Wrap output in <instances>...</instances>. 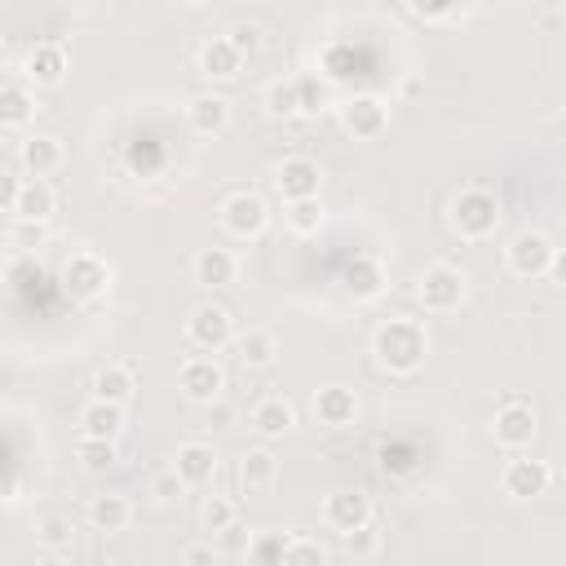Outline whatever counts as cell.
I'll use <instances>...</instances> for the list:
<instances>
[{
    "instance_id": "cell-16",
    "label": "cell",
    "mask_w": 566,
    "mask_h": 566,
    "mask_svg": "<svg viewBox=\"0 0 566 566\" xmlns=\"http://www.w3.org/2000/svg\"><path fill=\"white\" fill-rule=\"evenodd\" d=\"M243 49L230 40V35H217V40H208L203 49H199V71L208 75V80H234L239 71H243Z\"/></svg>"
},
{
    "instance_id": "cell-10",
    "label": "cell",
    "mask_w": 566,
    "mask_h": 566,
    "mask_svg": "<svg viewBox=\"0 0 566 566\" xmlns=\"http://www.w3.org/2000/svg\"><path fill=\"white\" fill-rule=\"evenodd\" d=\"M340 124H345V133H354V137H380L385 133V124H389V106L376 97V93H354L345 106H340Z\"/></svg>"
},
{
    "instance_id": "cell-27",
    "label": "cell",
    "mask_w": 566,
    "mask_h": 566,
    "mask_svg": "<svg viewBox=\"0 0 566 566\" xmlns=\"http://www.w3.org/2000/svg\"><path fill=\"white\" fill-rule=\"evenodd\" d=\"M292 402H283V398H261L256 407H252V429L261 433V438H283L287 429H292Z\"/></svg>"
},
{
    "instance_id": "cell-41",
    "label": "cell",
    "mask_w": 566,
    "mask_h": 566,
    "mask_svg": "<svg viewBox=\"0 0 566 566\" xmlns=\"http://www.w3.org/2000/svg\"><path fill=\"white\" fill-rule=\"evenodd\" d=\"M212 557H217L212 544H190V548H181V562H186V566H195V562H212Z\"/></svg>"
},
{
    "instance_id": "cell-3",
    "label": "cell",
    "mask_w": 566,
    "mask_h": 566,
    "mask_svg": "<svg viewBox=\"0 0 566 566\" xmlns=\"http://www.w3.org/2000/svg\"><path fill=\"white\" fill-rule=\"evenodd\" d=\"M4 212L13 221H49L53 190L44 177H9L4 181Z\"/></svg>"
},
{
    "instance_id": "cell-32",
    "label": "cell",
    "mask_w": 566,
    "mask_h": 566,
    "mask_svg": "<svg viewBox=\"0 0 566 566\" xmlns=\"http://www.w3.org/2000/svg\"><path fill=\"white\" fill-rule=\"evenodd\" d=\"M234 522H239L234 500H226V495H208V504H203V526L217 531V535H226V531H234Z\"/></svg>"
},
{
    "instance_id": "cell-43",
    "label": "cell",
    "mask_w": 566,
    "mask_h": 566,
    "mask_svg": "<svg viewBox=\"0 0 566 566\" xmlns=\"http://www.w3.org/2000/svg\"><path fill=\"white\" fill-rule=\"evenodd\" d=\"M230 40H234L243 53H252V49H256V27H234V31H230Z\"/></svg>"
},
{
    "instance_id": "cell-37",
    "label": "cell",
    "mask_w": 566,
    "mask_h": 566,
    "mask_svg": "<svg viewBox=\"0 0 566 566\" xmlns=\"http://www.w3.org/2000/svg\"><path fill=\"white\" fill-rule=\"evenodd\" d=\"M323 84L318 75H296V102H301V115H318L323 111Z\"/></svg>"
},
{
    "instance_id": "cell-7",
    "label": "cell",
    "mask_w": 566,
    "mask_h": 566,
    "mask_svg": "<svg viewBox=\"0 0 566 566\" xmlns=\"http://www.w3.org/2000/svg\"><path fill=\"white\" fill-rule=\"evenodd\" d=\"M336 283H340V292L354 296V301H376V296L385 292V265H380L371 252H354V256L340 265Z\"/></svg>"
},
{
    "instance_id": "cell-44",
    "label": "cell",
    "mask_w": 566,
    "mask_h": 566,
    "mask_svg": "<svg viewBox=\"0 0 566 566\" xmlns=\"http://www.w3.org/2000/svg\"><path fill=\"white\" fill-rule=\"evenodd\" d=\"M177 4H203V0H177Z\"/></svg>"
},
{
    "instance_id": "cell-38",
    "label": "cell",
    "mask_w": 566,
    "mask_h": 566,
    "mask_svg": "<svg viewBox=\"0 0 566 566\" xmlns=\"http://www.w3.org/2000/svg\"><path fill=\"white\" fill-rule=\"evenodd\" d=\"M283 548H287V535H261V539H248V553L252 562H279L283 566Z\"/></svg>"
},
{
    "instance_id": "cell-22",
    "label": "cell",
    "mask_w": 566,
    "mask_h": 566,
    "mask_svg": "<svg viewBox=\"0 0 566 566\" xmlns=\"http://www.w3.org/2000/svg\"><path fill=\"white\" fill-rule=\"evenodd\" d=\"M18 164H22L27 177H49V172L62 164V146H57L53 137H44V133H31V137L18 146Z\"/></svg>"
},
{
    "instance_id": "cell-17",
    "label": "cell",
    "mask_w": 566,
    "mask_h": 566,
    "mask_svg": "<svg viewBox=\"0 0 566 566\" xmlns=\"http://www.w3.org/2000/svg\"><path fill=\"white\" fill-rule=\"evenodd\" d=\"M186 124H190L199 137H217V133H226V124H230V102L217 97V93H199V97L186 102Z\"/></svg>"
},
{
    "instance_id": "cell-14",
    "label": "cell",
    "mask_w": 566,
    "mask_h": 566,
    "mask_svg": "<svg viewBox=\"0 0 566 566\" xmlns=\"http://www.w3.org/2000/svg\"><path fill=\"white\" fill-rule=\"evenodd\" d=\"M323 517H327L332 531L349 535V531H358V526L371 522V500L363 491H332L327 504H323Z\"/></svg>"
},
{
    "instance_id": "cell-4",
    "label": "cell",
    "mask_w": 566,
    "mask_h": 566,
    "mask_svg": "<svg viewBox=\"0 0 566 566\" xmlns=\"http://www.w3.org/2000/svg\"><path fill=\"white\" fill-rule=\"evenodd\" d=\"M62 287L75 301H97L111 287V265L97 252H71L66 265H62Z\"/></svg>"
},
{
    "instance_id": "cell-35",
    "label": "cell",
    "mask_w": 566,
    "mask_h": 566,
    "mask_svg": "<svg viewBox=\"0 0 566 566\" xmlns=\"http://www.w3.org/2000/svg\"><path fill=\"white\" fill-rule=\"evenodd\" d=\"M35 539H40L49 553H62V548H71V522H66V517H44L40 531H35Z\"/></svg>"
},
{
    "instance_id": "cell-20",
    "label": "cell",
    "mask_w": 566,
    "mask_h": 566,
    "mask_svg": "<svg viewBox=\"0 0 566 566\" xmlns=\"http://www.w3.org/2000/svg\"><path fill=\"white\" fill-rule=\"evenodd\" d=\"M172 469L181 473L186 486H203V482H212V473H217V451H212L208 442H181L177 455H172Z\"/></svg>"
},
{
    "instance_id": "cell-18",
    "label": "cell",
    "mask_w": 566,
    "mask_h": 566,
    "mask_svg": "<svg viewBox=\"0 0 566 566\" xmlns=\"http://www.w3.org/2000/svg\"><path fill=\"white\" fill-rule=\"evenodd\" d=\"M314 416H318V424H327V429H345V424H354V416H358V398H354V389H345V385H327V389H318V398H314Z\"/></svg>"
},
{
    "instance_id": "cell-1",
    "label": "cell",
    "mask_w": 566,
    "mask_h": 566,
    "mask_svg": "<svg viewBox=\"0 0 566 566\" xmlns=\"http://www.w3.org/2000/svg\"><path fill=\"white\" fill-rule=\"evenodd\" d=\"M371 354H376V363L385 371L411 376L429 354V332L416 318H385L376 327V336H371Z\"/></svg>"
},
{
    "instance_id": "cell-29",
    "label": "cell",
    "mask_w": 566,
    "mask_h": 566,
    "mask_svg": "<svg viewBox=\"0 0 566 566\" xmlns=\"http://www.w3.org/2000/svg\"><path fill=\"white\" fill-rule=\"evenodd\" d=\"M75 460L88 469V473H106V469H115V442L111 438H80V447H75Z\"/></svg>"
},
{
    "instance_id": "cell-26",
    "label": "cell",
    "mask_w": 566,
    "mask_h": 566,
    "mask_svg": "<svg viewBox=\"0 0 566 566\" xmlns=\"http://www.w3.org/2000/svg\"><path fill=\"white\" fill-rule=\"evenodd\" d=\"M31 115H35V97H31V88L18 84V80H9V84L0 88V124L13 133V128H22V124H31Z\"/></svg>"
},
{
    "instance_id": "cell-33",
    "label": "cell",
    "mask_w": 566,
    "mask_h": 566,
    "mask_svg": "<svg viewBox=\"0 0 566 566\" xmlns=\"http://www.w3.org/2000/svg\"><path fill=\"white\" fill-rule=\"evenodd\" d=\"M305 562H310V566H323V562H327V548H323L318 539H301V535L287 539V548H283V566H305Z\"/></svg>"
},
{
    "instance_id": "cell-39",
    "label": "cell",
    "mask_w": 566,
    "mask_h": 566,
    "mask_svg": "<svg viewBox=\"0 0 566 566\" xmlns=\"http://www.w3.org/2000/svg\"><path fill=\"white\" fill-rule=\"evenodd\" d=\"M181 486H186V482H181V473H177V469H168V473H159V478H155V500H159V504H172V500L181 495Z\"/></svg>"
},
{
    "instance_id": "cell-36",
    "label": "cell",
    "mask_w": 566,
    "mask_h": 566,
    "mask_svg": "<svg viewBox=\"0 0 566 566\" xmlns=\"http://www.w3.org/2000/svg\"><path fill=\"white\" fill-rule=\"evenodd\" d=\"M340 539H345V553H349V557H371V553L380 548V526L367 522V526H358V531H349V535H340Z\"/></svg>"
},
{
    "instance_id": "cell-34",
    "label": "cell",
    "mask_w": 566,
    "mask_h": 566,
    "mask_svg": "<svg viewBox=\"0 0 566 566\" xmlns=\"http://www.w3.org/2000/svg\"><path fill=\"white\" fill-rule=\"evenodd\" d=\"M265 102H270V115H301V102H296V80H279V84H270Z\"/></svg>"
},
{
    "instance_id": "cell-42",
    "label": "cell",
    "mask_w": 566,
    "mask_h": 566,
    "mask_svg": "<svg viewBox=\"0 0 566 566\" xmlns=\"http://www.w3.org/2000/svg\"><path fill=\"white\" fill-rule=\"evenodd\" d=\"M548 279H553L557 287H566V248L553 252V261H548Z\"/></svg>"
},
{
    "instance_id": "cell-2",
    "label": "cell",
    "mask_w": 566,
    "mask_h": 566,
    "mask_svg": "<svg viewBox=\"0 0 566 566\" xmlns=\"http://www.w3.org/2000/svg\"><path fill=\"white\" fill-rule=\"evenodd\" d=\"M451 226L460 239H486L500 226V199L486 186H469L451 203Z\"/></svg>"
},
{
    "instance_id": "cell-9",
    "label": "cell",
    "mask_w": 566,
    "mask_h": 566,
    "mask_svg": "<svg viewBox=\"0 0 566 566\" xmlns=\"http://www.w3.org/2000/svg\"><path fill=\"white\" fill-rule=\"evenodd\" d=\"M553 252H557V248L548 243V234L522 230V234H513V243H509V270H513L517 279H539V274H548Z\"/></svg>"
},
{
    "instance_id": "cell-8",
    "label": "cell",
    "mask_w": 566,
    "mask_h": 566,
    "mask_svg": "<svg viewBox=\"0 0 566 566\" xmlns=\"http://www.w3.org/2000/svg\"><path fill=\"white\" fill-rule=\"evenodd\" d=\"M416 296H420L424 310L447 314V310H455V305L464 301V279H460V270H451V265H429V270L420 274Z\"/></svg>"
},
{
    "instance_id": "cell-31",
    "label": "cell",
    "mask_w": 566,
    "mask_h": 566,
    "mask_svg": "<svg viewBox=\"0 0 566 566\" xmlns=\"http://www.w3.org/2000/svg\"><path fill=\"white\" fill-rule=\"evenodd\" d=\"M239 358H243L248 367H270V363H274V336H265V332L239 336Z\"/></svg>"
},
{
    "instance_id": "cell-25",
    "label": "cell",
    "mask_w": 566,
    "mask_h": 566,
    "mask_svg": "<svg viewBox=\"0 0 566 566\" xmlns=\"http://www.w3.org/2000/svg\"><path fill=\"white\" fill-rule=\"evenodd\" d=\"M128 517H133V504H128L124 495H115V491H106V495H93V500H88V522H93V531L115 535V531H124V526H128Z\"/></svg>"
},
{
    "instance_id": "cell-21",
    "label": "cell",
    "mask_w": 566,
    "mask_h": 566,
    "mask_svg": "<svg viewBox=\"0 0 566 566\" xmlns=\"http://www.w3.org/2000/svg\"><path fill=\"white\" fill-rule=\"evenodd\" d=\"M62 75H66V49H62V44L44 40V44H35V49L27 53V80H31V84L49 88V84H57Z\"/></svg>"
},
{
    "instance_id": "cell-12",
    "label": "cell",
    "mask_w": 566,
    "mask_h": 566,
    "mask_svg": "<svg viewBox=\"0 0 566 566\" xmlns=\"http://www.w3.org/2000/svg\"><path fill=\"white\" fill-rule=\"evenodd\" d=\"M553 486V469L544 464V460H535V455H513L509 464H504V491L513 495V500H535V495H544Z\"/></svg>"
},
{
    "instance_id": "cell-23",
    "label": "cell",
    "mask_w": 566,
    "mask_h": 566,
    "mask_svg": "<svg viewBox=\"0 0 566 566\" xmlns=\"http://www.w3.org/2000/svg\"><path fill=\"white\" fill-rule=\"evenodd\" d=\"M133 394H137V376H133V367H124V363H106V367L93 376V398H106V402L128 407Z\"/></svg>"
},
{
    "instance_id": "cell-5",
    "label": "cell",
    "mask_w": 566,
    "mask_h": 566,
    "mask_svg": "<svg viewBox=\"0 0 566 566\" xmlns=\"http://www.w3.org/2000/svg\"><path fill=\"white\" fill-rule=\"evenodd\" d=\"M186 340H190L195 349H203V354H217V349H226V345L234 340V323H230V314H226L221 305L203 301V305H195L190 318H186Z\"/></svg>"
},
{
    "instance_id": "cell-6",
    "label": "cell",
    "mask_w": 566,
    "mask_h": 566,
    "mask_svg": "<svg viewBox=\"0 0 566 566\" xmlns=\"http://www.w3.org/2000/svg\"><path fill=\"white\" fill-rule=\"evenodd\" d=\"M265 221H270V208H265L261 195L239 190V195H230V199L221 203V226H226L230 239H256V234L265 230Z\"/></svg>"
},
{
    "instance_id": "cell-11",
    "label": "cell",
    "mask_w": 566,
    "mask_h": 566,
    "mask_svg": "<svg viewBox=\"0 0 566 566\" xmlns=\"http://www.w3.org/2000/svg\"><path fill=\"white\" fill-rule=\"evenodd\" d=\"M495 442L500 447H509V451H522V447H531L535 442V411H531V402H522V398H509L500 411H495Z\"/></svg>"
},
{
    "instance_id": "cell-15",
    "label": "cell",
    "mask_w": 566,
    "mask_h": 566,
    "mask_svg": "<svg viewBox=\"0 0 566 566\" xmlns=\"http://www.w3.org/2000/svg\"><path fill=\"white\" fill-rule=\"evenodd\" d=\"M221 389H226V376L212 358H186L181 363V394L190 402H217Z\"/></svg>"
},
{
    "instance_id": "cell-28",
    "label": "cell",
    "mask_w": 566,
    "mask_h": 566,
    "mask_svg": "<svg viewBox=\"0 0 566 566\" xmlns=\"http://www.w3.org/2000/svg\"><path fill=\"white\" fill-rule=\"evenodd\" d=\"M274 473H279V464H274V455L261 447V451H248L243 460H239V482L248 486V491H261V486H270L274 482Z\"/></svg>"
},
{
    "instance_id": "cell-13",
    "label": "cell",
    "mask_w": 566,
    "mask_h": 566,
    "mask_svg": "<svg viewBox=\"0 0 566 566\" xmlns=\"http://www.w3.org/2000/svg\"><path fill=\"white\" fill-rule=\"evenodd\" d=\"M318 181H323V172H318V164L305 159V155L283 159L279 172H274V186H279V195H283L287 203H292V199H314V195H318Z\"/></svg>"
},
{
    "instance_id": "cell-40",
    "label": "cell",
    "mask_w": 566,
    "mask_h": 566,
    "mask_svg": "<svg viewBox=\"0 0 566 566\" xmlns=\"http://www.w3.org/2000/svg\"><path fill=\"white\" fill-rule=\"evenodd\" d=\"M411 4V13H420V18H451L455 9H460V0H407Z\"/></svg>"
},
{
    "instance_id": "cell-19",
    "label": "cell",
    "mask_w": 566,
    "mask_h": 566,
    "mask_svg": "<svg viewBox=\"0 0 566 566\" xmlns=\"http://www.w3.org/2000/svg\"><path fill=\"white\" fill-rule=\"evenodd\" d=\"M119 433H124V407L119 402L93 398L80 411V438H111V442H119Z\"/></svg>"
},
{
    "instance_id": "cell-24",
    "label": "cell",
    "mask_w": 566,
    "mask_h": 566,
    "mask_svg": "<svg viewBox=\"0 0 566 566\" xmlns=\"http://www.w3.org/2000/svg\"><path fill=\"white\" fill-rule=\"evenodd\" d=\"M234 274H239V261L230 248H203L195 256V279L203 287H226V283H234Z\"/></svg>"
},
{
    "instance_id": "cell-30",
    "label": "cell",
    "mask_w": 566,
    "mask_h": 566,
    "mask_svg": "<svg viewBox=\"0 0 566 566\" xmlns=\"http://www.w3.org/2000/svg\"><path fill=\"white\" fill-rule=\"evenodd\" d=\"M287 226L296 234H318L323 230V203H318V195L314 199H292L287 203Z\"/></svg>"
}]
</instances>
